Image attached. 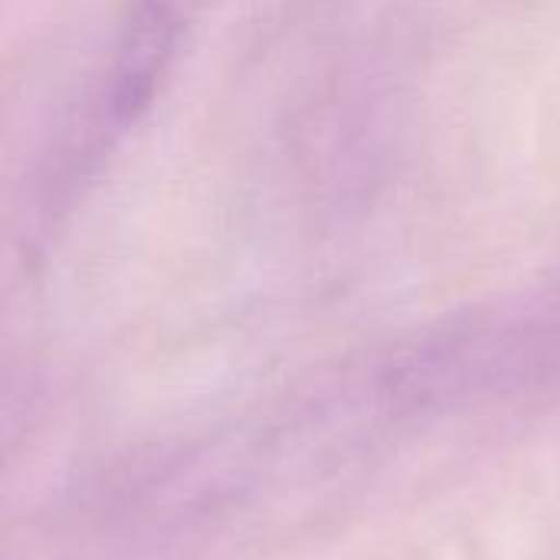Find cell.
<instances>
[{"label":"cell","instance_id":"6da1fadb","mask_svg":"<svg viewBox=\"0 0 560 560\" xmlns=\"http://www.w3.org/2000/svg\"><path fill=\"white\" fill-rule=\"evenodd\" d=\"M200 3L203 0H128L92 98L89 144L95 154L125 138L151 112Z\"/></svg>","mask_w":560,"mask_h":560}]
</instances>
